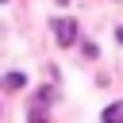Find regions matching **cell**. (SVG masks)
<instances>
[{
	"instance_id": "cell-1",
	"label": "cell",
	"mask_w": 123,
	"mask_h": 123,
	"mask_svg": "<svg viewBox=\"0 0 123 123\" xmlns=\"http://www.w3.org/2000/svg\"><path fill=\"white\" fill-rule=\"evenodd\" d=\"M50 27H54V38H58L62 46H73V42H77V23H73V19H54Z\"/></svg>"
},
{
	"instance_id": "cell-2",
	"label": "cell",
	"mask_w": 123,
	"mask_h": 123,
	"mask_svg": "<svg viewBox=\"0 0 123 123\" xmlns=\"http://www.w3.org/2000/svg\"><path fill=\"white\" fill-rule=\"evenodd\" d=\"M100 123H123V100L108 104V108H104V115H100Z\"/></svg>"
},
{
	"instance_id": "cell-3",
	"label": "cell",
	"mask_w": 123,
	"mask_h": 123,
	"mask_svg": "<svg viewBox=\"0 0 123 123\" xmlns=\"http://www.w3.org/2000/svg\"><path fill=\"white\" fill-rule=\"evenodd\" d=\"M23 85H27V77H23V73H4V77H0V88H8V92L23 88Z\"/></svg>"
},
{
	"instance_id": "cell-4",
	"label": "cell",
	"mask_w": 123,
	"mask_h": 123,
	"mask_svg": "<svg viewBox=\"0 0 123 123\" xmlns=\"http://www.w3.org/2000/svg\"><path fill=\"white\" fill-rule=\"evenodd\" d=\"M115 38H119V42H123V27H115Z\"/></svg>"
},
{
	"instance_id": "cell-5",
	"label": "cell",
	"mask_w": 123,
	"mask_h": 123,
	"mask_svg": "<svg viewBox=\"0 0 123 123\" xmlns=\"http://www.w3.org/2000/svg\"><path fill=\"white\" fill-rule=\"evenodd\" d=\"M58 4H69V0H58Z\"/></svg>"
},
{
	"instance_id": "cell-6",
	"label": "cell",
	"mask_w": 123,
	"mask_h": 123,
	"mask_svg": "<svg viewBox=\"0 0 123 123\" xmlns=\"http://www.w3.org/2000/svg\"><path fill=\"white\" fill-rule=\"evenodd\" d=\"M0 4H4V0H0Z\"/></svg>"
}]
</instances>
